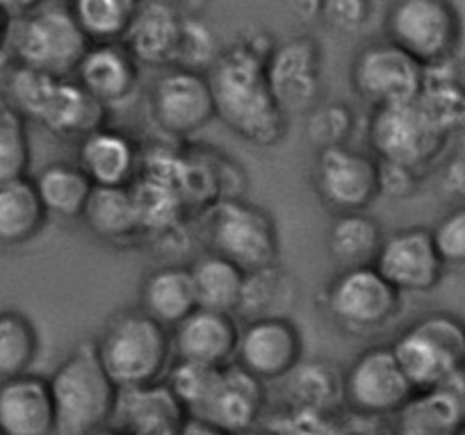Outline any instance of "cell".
I'll return each instance as SVG.
<instances>
[{"label":"cell","instance_id":"35","mask_svg":"<svg viewBox=\"0 0 465 435\" xmlns=\"http://www.w3.org/2000/svg\"><path fill=\"white\" fill-rule=\"evenodd\" d=\"M131 192L137 213H140L142 228H144V240L155 232L185 223V217L190 214L181 192L169 183L158 181V178L140 176L131 185Z\"/></svg>","mask_w":465,"mask_h":435},{"label":"cell","instance_id":"21","mask_svg":"<svg viewBox=\"0 0 465 435\" xmlns=\"http://www.w3.org/2000/svg\"><path fill=\"white\" fill-rule=\"evenodd\" d=\"M142 66L122 42L92 44L80 60L74 78L96 98L114 110L131 101L140 89Z\"/></svg>","mask_w":465,"mask_h":435},{"label":"cell","instance_id":"12","mask_svg":"<svg viewBox=\"0 0 465 435\" xmlns=\"http://www.w3.org/2000/svg\"><path fill=\"white\" fill-rule=\"evenodd\" d=\"M149 107L160 133L176 142L194 137L217 119L208 74L169 66L149 89Z\"/></svg>","mask_w":465,"mask_h":435},{"label":"cell","instance_id":"7","mask_svg":"<svg viewBox=\"0 0 465 435\" xmlns=\"http://www.w3.org/2000/svg\"><path fill=\"white\" fill-rule=\"evenodd\" d=\"M400 294L377 267L338 269L322 292V306L342 333L370 338L386 331L400 317Z\"/></svg>","mask_w":465,"mask_h":435},{"label":"cell","instance_id":"30","mask_svg":"<svg viewBox=\"0 0 465 435\" xmlns=\"http://www.w3.org/2000/svg\"><path fill=\"white\" fill-rule=\"evenodd\" d=\"M383 237L386 232L372 214H335V222L326 235V251L338 269L374 267Z\"/></svg>","mask_w":465,"mask_h":435},{"label":"cell","instance_id":"51","mask_svg":"<svg viewBox=\"0 0 465 435\" xmlns=\"http://www.w3.org/2000/svg\"><path fill=\"white\" fill-rule=\"evenodd\" d=\"M242 435H272V433H265V430L252 429V430H247V433H242Z\"/></svg>","mask_w":465,"mask_h":435},{"label":"cell","instance_id":"38","mask_svg":"<svg viewBox=\"0 0 465 435\" xmlns=\"http://www.w3.org/2000/svg\"><path fill=\"white\" fill-rule=\"evenodd\" d=\"M354 130V110L342 101H322L306 114V139L317 151L347 146Z\"/></svg>","mask_w":465,"mask_h":435},{"label":"cell","instance_id":"15","mask_svg":"<svg viewBox=\"0 0 465 435\" xmlns=\"http://www.w3.org/2000/svg\"><path fill=\"white\" fill-rule=\"evenodd\" d=\"M374 267L400 294L433 292L447 272L431 228L424 226L400 228L383 237Z\"/></svg>","mask_w":465,"mask_h":435},{"label":"cell","instance_id":"49","mask_svg":"<svg viewBox=\"0 0 465 435\" xmlns=\"http://www.w3.org/2000/svg\"><path fill=\"white\" fill-rule=\"evenodd\" d=\"M10 28H12V21L7 19L3 12H0V55H5V53H7V42H10Z\"/></svg>","mask_w":465,"mask_h":435},{"label":"cell","instance_id":"26","mask_svg":"<svg viewBox=\"0 0 465 435\" xmlns=\"http://www.w3.org/2000/svg\"><path fill=\"white\" fill-rule=\"evenodd\" d=\"M80 222L94 237L110 246H135L144 242V228L131 187H94Z\"/></svg>","mask_w":465,"mask_h":435},{"label":"cell","instance_id":"41","mask_svg":"<svg viewBox=\"0 0 465 435\" xmlns=\"http://www.w3.org/2000/svg\"><path fill=\"white\" fill-rule=\"evenodd\" d=\"M377 0H322L320 21L338 35H361L374 19Z\"/></svg>","mask_w":465,"mask_h":435},{"label":"cell","instance_id":"53","mask_svg":"<svg viewBox=\"0 0 465 435\" xmlns=\"http://www.w3.org/2000/svg\"><path fill=\"white\" fill-rule=\"evenodd\" d=\"M0 435H5V433H3V430H0Z\"/></svg>","mask_w":465,"mask_h":435},{"label":"cell","instance_id":"44","mask_svg":"<svg viewBox=\"0 0 465 435\" xmlns=\"http://www.w3.org/2000/svg\"><path fill=\"white\" fill-rule=\"evenodd\" d=\"M442 185H445V190L451 196H456V199H460V203H465V151L463 153H456L445 164Z\"/></svg>","mask_w":465,"mask_h":435},{"label":"cell","instance_id":"47","mask_svg":"<svg viewBox=\"0 0 465 435\" xmlns=\"http://www.w3.org/2000/svg\"><path fill=\"white\" fill-rule=\"evenodd\" d=\"M440 388L454 397V401L459 403V408L463 410V415H465V365L460 367V370H456L454 374H451L450 379L440 385Z\"/></svg>","mask_w":465,"mask_h":435},{"label":"cell","instance_id":"37","mask_svg":"<svg viewBox=\"0 0 465 435\" xmlns=\"http://www.w3.org/2000/svg\"><path fill=\"white\" fill-rule=\"evenodd\" d=\"M28 121L0 94V185L28 178L33 151H30Z\"/></svg>","mask_w":465,"mask_h":435},{"label":"cell","instance_id":"4","mask_svg":"<svg viewBox=\"0 0 465 435\" xmlns=\"http://www.w3.org/2000/svg\"><path fill=\"white\" fill-rule=\"evenodd\" d=\"M92 46L66 3H51L12 21L7 55L12 64L28 66L55 78H74L80 60Z\"/></svg>","mask_w":465,"mask_h":435},{"label":"cell","instance_id":"46","mask_svg":"<svg viewBox=\"0 0 465 435\" xmlns=\"http://www.w3.org/2000/svg\"><path fill=\"white\" fill-rule=\"evenodd\" d=\"M44 3H46V0H0V12H3L10 21H16L21 19V16L35 12L39 5H44Z\"/></svg>","mask_w":465,"mask_h":435},{"label":"cell","instance_id":"42","mask_svg":"<svg viewBox=\"0 0 465 435\" xmlns=\"http://www.w3.org/2000/svg\"><path fill=\"white\" fill-rule=\"evenodd\" d=\"M431 232L447 267H465V203L447 210Z\"/></svg>","mask_w":465,"mask_h":435},{"label":"cell","instance_id":"10","mask_svg":"<svg viewBox=\"0 0 465 435\" xmlns=\"http://www.w3.org/2000/svg\"><path fill=\"white\" fill-rule=\"evenodd\" d=\"M413 394L391 344L368 347L342 374L344 406L361 420H391Z\"/></svg>","mask_w":465,"mask_h":435},{"label":"cell","instance_id":"34","mask_svg":"<svg viewBox=\"0 0 465 435\" xmlns=\"http://www.w3.org/2000/svg\"><path fill=\"white\" fill-rule=\"evenodd\" d=\"M142 0H66L89 44L122 42Z\"/></svg>","mask_w":465,"mask_h":435},{"label":"cell","instance_id":"11","mask_svg":"<svg viewBox=\"0 0 465 435\" xmlns=\"http://www.w3.org/2000/svg\"><path fill=\"white\" fill-rule=\"evenodd\" d=\"M349 80L356 96L374 110L415 101L424 87V66L383 37L356 51Z\"/></svg>","mask_w":465,"mask_h":435},{"label":"cell","instance_id":"1","mask_svg":"<svg viewBox=\"0 0 465 435\" xmlns=\"http://www.w3.org/2000/svg\"><path fill=\"white\" fill-rule=\"evenodd\" d=\"M267 57V53L238 35L208 71L217 119L261 149L281 143L290 130V116L281 110L270 89Z\"/></svg>","mask_w":465,"mask_h":435},{"label":"cell","instance_id":"32","mask_svg":"<svg viewBox=\"0 0 465 435\" xmlns=\"http://www.w3.org/2000/svg\"><path fill=\"white\" fill-rule=\"evenodd\" d=\"M192 281H194L196 302L205 311H219L235 315L244 285V269L231 262L223 255L205 251L196 255L190 264Z\"/></svg>","mask_w":465,"mask_h":435},{"label":"cell","instance_id":"24","mask_svg":"<svg viewBox=\"0 0 465 435\" xmlns=\"http://www.w3.org/2000/svg\"><path fill=\"white\" fill-rule=\"evenodd\" d=\"M110 121V110L75 78H57L37 124L60 139L78 143Z\"/></svg>","mask_w":465,"mask_h":435},{"label":"cell","instance_id":"16","mask_svg":"<svg viewBox=\"0 0 465 435\" xmlns=\"http://www.w3.org/2000/svg\"><path fill=\"white\" fill-rule=\"evenodd\" d=\"M303 361V335L292 317L242 321L235 365L262 383L283 381Z\"/></svg>","mask_w":465,"mask_h":435},{"label":"cell","instance_id":"29","mask_svg":"<svg viewBox=\"0 0 465 435\" xmlns=\"http://www.w3.org/2000/svg\"><path fill=\"white\" fill-rule=\"evenodd\" d=\"M33 183L48 219H55V222L83 219L94 185L78 164L57 160V163L46 164L33 178Z\"/></svg>","mask_w":465,"mask_h":435},{"label":"cell","instance_id":"43","mask_svg":"<svg viewBox=\"0 0 465 435\" xmlns=\"http://www.w3.org/2000/svg\"><path fill=\"white\" fill-rule=\"evenodd\" d=\"M422 172L400 163L379 160V199L406 201L418 192Z\"/></svg>","mask_w":465,"mask_h":435},{"label":"cell","instance_id":"25","mask_svg":"<svg viewBox=\"0 0 465 435\" xmlns=\"http://www.w3.org/2000/svg\"><path fill=\"white\" fill-rule=\"evenodd\" d=\"M140 308L144 315L172 331L199 308L190 264H158L140 282Z\"/></svg>","mask_w":465,"mask_h":435},{"label":"cell","instance_id":"52","mask_svg":"<svg viewBox=\"0 0 465 435\" xmlns=\"http://www.w3.org/2000/svg\"><path fill=\"white\" fill-rule=\"evenodd\" d=\"M155 3H169V5H181V0H155Z\"/></svg>","mask_w":465,"mask_h":435},{"label":"cell","instance_id":"50","mask_svg":"<svg viewBox=\"0 0 465 435\" xmlns=\"http://www.w3.org/2000/svg\"><path fill=\"white\" fill-rule=\"evenodd\" d=\"M89 435H122V433H119L116 429H112V426H105V429H98V430H94V433H89Z\"/></svg>","mask_w":465,"mask_h":435},{"label":"cell","instance_id":"27","mask_svg":"<svg viewBox=\"0 0 465 435\" xmlns=\"http://www.w3.org/2000/svg\"><path fill=\"white\" fill-rule=\"evenodd\" d=\"M297 278L279 262L265 264V267L244 273L242 294H240L235 317L240 321L290 317L292 308L297 306Z\"/></svg>","mask_w":465,"mask_h":435},{"label":"cell","instance_id":"20","mask_svg":"<svg viewBox=\"0 0 465 435\" xmlns=\"http://www.w3.org/2000/svg\"><path fill=\"white\" fill-rule=\"evenodd\" d=\"M142 151L131 133L107 124L80 139L75 164L94 187H131L142 173Z\"/></svg>","mask_w":465,"mask_h":435},{"label":"cell","instance_id":"33","mask_svg":"<svg viewBox=\"0 0 465 435\" xmlns=\"http://www.w3.org/2000/svg\"><path fill=\"white\" fill-rule=\"evenodd\" d=\"M283 381L292 408L329 415L340 403L344 406L342 374L331 362L302 361Z\"/></svg>","mask_w":465,"mask_h":435},{"label":"cell","instance_id":"19","mask_svg":"<svg viewBox=\"0 0 465 435\" xmlns=\"http://www.w3.org/2000/svg\"><path fill=\"white\" fill-rule=\"evenodd\" d=\"M242 321L231 312L196 308L172 329L173 361L205 367H226L235 362Z\"/></svg>","mask_w":465,"mask_h":435},{"label":"cell","instance_id":"6","mask_svg":"<svg viewBox=\"0 0 465 435\" xmlns=\"http://www.w3.org/2000/svg\"><path fill=\"white\" fill-rule=\"evenodd\" d=\"M415 392L436 390L465 365V321L451 312H429L391 342Z\"/></svg>","mask_w":465,"mask_h":435},{"label":"cell","instance_id":"22","mask_svg":"<svg viewBox=\"0 0 465 435\" xmlns=\"http://www.w3.org/2000/svg\"><path fill=\"white\" fill-rule=\"evenodd\" d=\"M185 15L178 5L142 0L122 44L140 66L169 69L176 60Z\"/></svg>","mask_w":465,"mask_h":435},{"label":"cell","instance_id":"48","mask_svg":"<svg viewBox=\"0 0 465 435\" xmlns=\"http://www.w3.org/2000/svg\"><path fill=\"white\" fill-rule=\"evenodd\" d=\"M176 435H231V433L217 429V426H213L210 421L199 420V417H187L185 424L178 429Z\"/></svg>","mask_w":465,"mask_h":435},{"label":"cell","instance_id":"8","mask_svg":"<svg viewBox=\"0 0 465 435\" xmlns=\"http://www.w3.org/2000/svg\"><path fill=\"white\" fill-rule=\"evenodd\" d=\"M383 30L386 39L422 66L454 60L463 42V19L454 0H391Z\"/></svg>","mask_w":465,"mask_h":435},{"label":"cell","instance_id":"39","mask_svg":"<svg viewBox=\"0 0 465 435\" xmlns=\"http://www.w3.org/2000/svg\"><path fill=\"white\" fill-rule=\"evenodd\" d=\"M222 51L223 48L219 46L214 30L196 15H185L173 66L196 71V74H208Z\"/></svg>","mask_w":465,"mask_h":435},{"label":"cell","instance_id":"14","mask_svg":"<svg viewBox=\"0 0 465 435\" xmlns=\"http://www.w3.org/2000/svg\"><path fill=\"white\" fill-rule=\"evenodd\" d=\"M267 80L276 103L288 116H306L324 92V55L311 35H297L276 44L267 57Z\"/></svg>","mask_w":465,"mask_h":435},{"label":"cell","instance_id":"5","mask_svg":"<svg viewBox=\"0 0 465 435\" xmlns=\"http://www.w3.org/2000/svg\"><path fill=\"white\" fill-rule=\"evenodd\" d=\"M199 217L201 240L244 272L279 262V228L261 205L242 199H219Z\"/></svg>","mask_w":465,"mask_h":435},{"label":"cell","instance_id":"13","mask_svg":"<svg viewBox=\"0 0 465 435\" xmlns=\"http://www.w3.org/2000/svg\"><path fill=\"white\" fill-rule=\"evenodd\" d=\"M312 185L335 214L368 213L379 199V160L370 151L333 146L317 151Z\"/></svg>","mask_w":465,"mask_h":435},{"label":"cell","instance_id":"28","mask_svg":"<svg viewBox=\"0 0 465 435\" xmlns=\"http://www.w3.org/2000/svg\"><path fill=\"white\" fill-rule=\"evenodd\" d=\"M465 415L442 388L415 392L391 417V435H460Z\"/></svg>","mask_w":465,"mask_h":435},{"label":"cell","instance_id":"2","mask_svg":"<svg viewBox=\"0 0 465 435\" xmlns=\"http://www.w3.org/2000/svg\"><path fill=\"white\" fill-rule=\"evenodd\" d=\"M94 344L103 370L119 390L158 383L173 362L172 331L140 308L112 315Z\"/></svg>","mask_w":465,"mask_h":435},{"label":"cell","instance_id":"23","mask_svg":"<svg viewBox=\"0 0 465 435\" xmlns=\"http://www.w3.org/2000/svg\"><path fill=\"white\" fill-rule=\"evenodd\" d=\"M0 430L5 435H55L48 379L28 371L0 381Z\"/></svg>","mask_w":465,"mask_h":435},{"label":"cell","instance_id":"3","mask_svg":"<svg viewBox=\"0 0 465 435\" xmlns=\"http://www.w3.org/2000/svg\"><path fill=\"white\" fill-rule=\"evenodd\" d=\"M48 383L55 406V435H89L110 426L119 388L103 370L94 340L75 344Z\"/></svg>","mask_w":465,"mask_h":435},{"label":"cell","instance_id":"31","mask_svg":"<svg viewBox=\"0 0 465 435\" xmlns=\"http://www.w3.org/2000/svg\"><path fill=\"white\" fill-rule=\"evenodd\" d=\"M51 222L33 178L0 185V249H16L42 235Z\"/></svg>","mask_w":465,"mask_h":435},{"label":"cell","instance_id":"45","mask_svg":"<svg viewBox=\"0 0 465 435\" xmlns=\"http://www.w3.org/2000/svg\"><path fill=\"white\" fill-rule=\"evenodd\" d=\"M283 5L302 24H315V21H320L322 0H283Z\"/></svg>","mask_w":465,"mask_h":435},{"label":"cell","instance_id":"17","mask_svg":"<svg viewBox=\"0 0 465 435\" xmlns=\"http://www.w3.org/2000/svg\"><path fill=\"white\" fill-rule=\"evenodd\" d=\"M265 406V383L232 362V365L219 367L208 397L190 417L210 421L231 435H242L256 429Z\"/></svg>","mask_w":465,"mask_h":435},{"label":"cell","instance_id":"9","mask_svg":"<svg viewBox=\"0 0 465 435\" xmlns=\"http://www.w3.org/2000/svg\"><path fill=\"white\" fill-rule=\"evenodd\" d=\"M447 137L424 112L420 101L374 107L368 121L370 153L424 172L445 151Z\"/></svg>","mask_w":465,"mask_h":435},{"label":"cell","instance_id":"18","mask_svg":"<svg viewBox=\"0 0 465 435\" xmlns=\"http://www.w3.org/2000/svg\"><path fill=\"white\" fill-rule=\"evenodd\" d=\"M187 417L181 399L163 379L119 390L110 426L122 435H176Z\"/></svg>","mask_w":465,"mask_h":435},{"label":"cell","instance_id":"40","mask_svg":"<svg viewBox=\"0 0 465 435\" xmlns=\"http://www.w3.org/2000/svg\"><path fill=\"white\" fill-rule=\"evenodd\" d=\"M217 371L219 367H205L196 365V362L173 361L167 376H164V383H167L169 388H172V392L181 399L187 415H194L201 408V403L205 401V397H208Z\"/></svg>","mask_w":465,"mask_h":435},{"label":"cell","instance_id":"36","mask_svg":"<svg viewBox=\"0 0 465 435\" xmlns=\"http://www.w3.org/2000/svg\"><path fill=\"white\" fill-rule=\"evenodd\" d=\"M39 349V331L28 315L0 311V381L33 371Z\"/></svg>","mask_w":465,"mask_h":435}]
</instances>
